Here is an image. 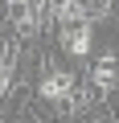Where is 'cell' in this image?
Listing matches in <instances>:
<instances>
[{"instance_id":"cell-3","label":"cell","mask_w":119,"mask_h":123,"mask_svg":"<svg viewBox=\"0 0 119 123\" xmlns=\"http://www.w3.org/2000/svg\"><path fill=\"white\" fill-rule=\"evenodd\" d=\"M8 25H13V37H17V41L37 37V21H33L29 0H13V4H8Z\"/></svg>"},{"instance_id":"cell-4","label":"cell","mask_w":119,"mask_h":123,"mask_svg":"<svg viewBox=\"0 0 119 123\" xmlns=\"http://www.w3.org/2000/svg\"><path fill=\"white\" fill-rule=\"evenodd\" d=\"M53 25H62V29L90 25V8L82 4V0H57V4H53Z\"/></svg>"},{"instance_id":"cell-1","label":"cell","mask_w":119,"mask_h":123,"mask_svg":"<svg viewBox=\"0 0 119 123\" xmlns=\"http://www.w3.org/2000/svg\"><path fill=\"white\" fill-rule=\"evenodd\" d=\"M74 82H78V78H74L70 70H57V66H49V62H45V66H41V82H37V98L49 103V107H62Z\"/></svg>"},{"instance_id":"cell-6","label":"cell","mask_w":119,"mask_h":123,"mask_svg":"<svg viewBox=\"0 0 119 123\" xmlns=\"http://www.w3.org/2000/svg\"><path fill=\"white\" fill-rule=\"evenodd\" d=\"M82 4H86V8H90V4H94V0H82Z\"/></svg>"},{"instance_id":"cell-2","label":"cell","mask_w":119,"mask_h":123,"mask_svg":"<svg viewBox=\"0 0 119 123\" xmlns=\"http://www.w3.org/2000/svg\"><path fill=\"white\" fill-rule=\"evenodd\" d=\"M82 82H86V86H90L94 94H103V98H107V94L115 90V49H107V53H103V57L94 62L90 78H82Z\"/></svg>"},{"instance_id":"cell-5","label":"cell","mask_w":119,"mask_h":123,"mask_svg":"<svg viewBox=\"0 0 119 123\" xmlns=\"http://www.w3.org/2000/svg\"><path fill=\"white\" fill-rule=\"evenodd\" d=\"M62 49L70 57H86L90 53V25H70L62 29Z\"/></svg>"}]
</instances>
